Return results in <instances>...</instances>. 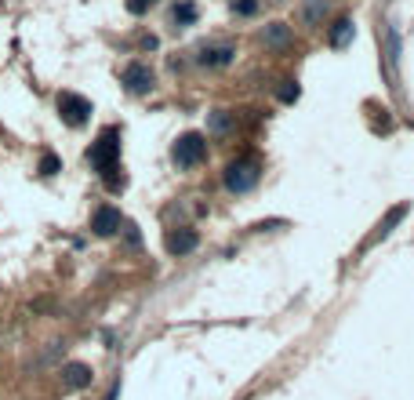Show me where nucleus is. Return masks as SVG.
Returning <instances> with one entry per match:
<instances>
[{
	"label": "nucleus",
	"instance_id": "obj_7",
	"mask_svg": "<svg viewBox=\"0 0 414 400\" xmlns=\"http://www.w3.org/2000/svg\"><path fill=\"white\" fill-rule=\"evenodd\" d=\"M120 226H124L120 207H113V204L95 207V215H91V229H95V237H113V233H120Z\"/></svg>",
	"mask_w": 414,
	"mask_h": 400
},
{
	"label": "nucleus",
	"instance_id": "obj_9",
	"mask_svg": "<svg viewBox=\"0 0 414 400\" xmlns=\"http://www.w3.org/2000/svg\"><path fill=\"white\" fill-rule=\"evenodd\" d=\"M167 255H189V251H196V244H200V233H196V229H171L167 233Z\"/></svg>",
	"mask_w": 414,
	"mask_h": 400
},
{
	"label": "nucleus",
	"instance_id": "obj_16",
	"mask_svg": "<svg viewBox=\"0 0 414 400\" xmlns=\"http://www.w3.org/2000/svg\"><path fill=\"white\" fill-rule=\"evenodd\" d=\"M233 11L236 15H254L258 11V0H233Z\"/></svg>",
	"mask_w": 414,
	"mask_h": 400
},
{
	"label": "nucleus",
	"instance_id": "obj_2",
	"mask_svg": "<svg viewBox=\"0 0 414 400\" xmlns=\"http://www.w3.org/2000/svg\"><path fill=\"white\" fill-rule=\"evenodd\" d=\"M258 179H261V164H258L254 157L233 160V164L226 167V175H222V182H226L229 193H251V189L258 186Z\"/></svg>",
	"mask_w": 414,
	"mask_h": 400
},
{
	"label": "nucleus",
	"instance_id": "obj_12",
	"mask_svg": "<svg viewBox=\"0 0 414 400\" xmlns=\"http://www.w3.org/2000/svg\"><path fill=\"white\" fill-rule=\"evenodd\" d=\"M356 26H353V18H338V22L331 26V33H327V40H331V48H345L349 40H353Z\"/></svg>",
	"mask_w": 414,
	"mask_h": 400
},
{
	"label": "nucleus",
	"instance_id": "obj_4",
	"mask_svg": "<svg viewBox=\"0 0 414 400\" xmlns=\"http://www.w3.org/2000/svg\"><path fill=\"white\" fill-rule=\"evenodd\" d=\"M58 117L70 124V128H80V124H87V117H91V102L77 91H62L58 95Z\"/></svg>",
	"mask_w": 414,
	"mask_h": 400
},
{
	"label": "nucleus",
	"instance_id": "obj_18",
	"mask_svg": "<svg viewBox=\"0 0 414 400\" xmlns=\"http://www.w3.org/2000/svg\"><path fill=\"white\" fill-rule=\"evenodd\" d=\"M153 4V0H127V11H135V15H142L145 8Z\"/></svg>",
	"mask_w": 414,
	"mask_h": 400
},
{
	"label": "nucleus",
	"instance_id": "obj_13",
	"mask_svg": "<svg viewBox=\"0 0 414 400\" xmlns=\"http://www.w3.org/2000/svg\"><path fill=\"white\" fill-rule=\"evenodd\" d=\"M233 128V117H229V110H214L211 117H207V131L211 135H226Z\"/></svg>",
	"mask_w": 414,
	"mask_h": 400
},
{
	"label": "nucleus",
	"instance_id": "obj_8",
	"mask_svg": "<svg viewBox=\"0 0 414 400\" xmlns=\"http://www.w3.org/2000/svg\"><path fill=\"white\" fill-rule=\"evenodd\" d=\"M236 58V44H204L200 48V55H196V62H200V66H207V70H226L229 62Z\"/></svg>",
	"mask_w": 414,
	"mask_h": 400
},
{
	"label": "nucleus",
	"instance_id": "obj_11",
	"mask_svg": "<svg viewBox=\"0 0 414 400\" xmlns=\"http://www.w3.org/2000/svg\"><path fill=\"white\" fill-rule=\"evenodd\" d=\"M261 40H266L269 48H287L291 44V26L287 22H269L261 30Z\"/></svg>",
	"mask_w": 414,
	"mask_h": 400
},
{
	"label": "nucleus",
	"instance_id": "obj_10",
	"mask_svg": "<svg viewBox=\"0 0 414 400\" xmlns=\"http://www.w3.org/2000/svg\"><path fill=\"white\" fill-rule=\"evenodd\" d=\"M327 11H331V0H302V8H298V22H302L305 30H316V26H323Z\"/></svg>",
	"mask_w": 414,
	"mask_h": 400
},
{
	"label": "nucleus",
	"instance_id": "obj_6",
	"mask_svg": "<svg viewBox=\"0 0 414 400\" xmlns=\"http://www.w3.org/2000/svg\"><path fill=\"white\" fill-rule=\"evenodd\" d=\"M58 382H62V389L77 393V389H87V386L95 382V371L87 368V364H80V361H70V364L58 368Z\"/></svg>",
	"mask_w": 414,
	"mask_h": 400
},
{
	"label": "nucleus",
	"instance_id": "obj_3",
	"mask_svg": "<svg viewBox=\"0 0 414 400\" xmlns=\"http://www.w3.org/2000/svg\"><path fill=\"white\" fill-rule=\"evenodd\" d=\"M171 160L182 167V172H189V167H200L207 160V138L200 131H186L179 142H174L171 150Z\"/></svg>",
	"mask_w": 414,
	"mask_h": 400
},
{
	"label": "nucleus",
	"instance_id": "obj_5",
	"mask_svg": "<svg viewBox=\"0 0 414 400\" xmlns=\"http://www.w3.org/2000/svg\"><path fill=\"white\" fill-rule=\"evenodd\" d=\"M120 84L131 95H145V91H153L157 77H153V70L145 66V62H131V66H124V73H120Z\"/></svg>",
	"mask_w": 414,
	"mask_h": 400
},
{
	"label": "nucleus",
	"instance_id": "obj_15",
	"mask_svg": "<svg viewBox=\"0 0 414 400\" xmlns=\"http://www.w3.org/2000/svg\"><path fill=\"white\" fill-rule=\"evenodd\" d=\"M58 167H62L58 157H51V153H44V157H40V175H55Z\"/></svg>",
	"mask_w": 414,
	"mask_h": 400
},
{
	"label": "nucleus",
	"instance_id": "obj_14",
	"mask_svg": "<svg viewBox=\"0 0 414 400\" xmlns=\"http://www.w3.org/2000/svg\"><path fill=\"white\" fill-rule=\"evenodd\" d=\"M171 18H174L179 26H193V22H196V4H193V0H182V4H174Z\"/></svg>",
	"mask_w": 414,
	"mask_h": 400
},
{
	"label": "nucleus",
	"instance_id": "obj_17",
	"mask_svg": "<svg viewBox=\"0 0 414 400\" xmlns=\"http://www.w3.org/2000/svg\"><path fill=\"white\" fill-rule=\"evenodd\" d=\"M280 98H283V102H295V98H298V84H295V80H283Z\"/></svg>",
	"mask_w": 414,
	"mask_h": 400
},
{
	"label": "nucleus",
	"instance_id": "obj_1",
	"mask_svg": "<svg viewBox=\"0 0 414 400\" xmlns=\"http://www.w3.org/2000/svg\"><path fill=\"white\" fill-rule=\"evenodd\" d=\"M87 164L95 167V172L109 182V189H117V175L120 172V131L117 128H105L95 142H91V150H87Z\"/></svg>",
	"mask_w": 414,
	"mask_h": 400
}]
</instances>
